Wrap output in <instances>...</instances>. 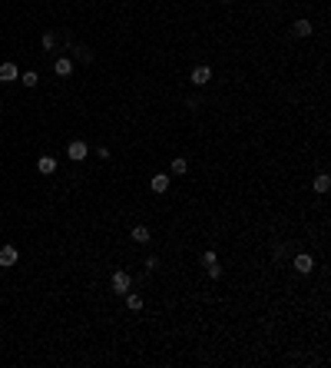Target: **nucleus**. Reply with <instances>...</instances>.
Listing matches in <instances>:
<instances>
[{"mask_svg":"<svg viewBox=\"0 0 331 368\" xmlns=\"http://www.w3.org/2000/svg\"><path fill=\"white\" fill-rule=\"evenodd\" d=\"M129 289H132V276L126 269H116V272H113V292H116V295H126Z\"/></svg>","mask_w":331,"mask_h":368,"instance_id":"1","label":"nucleus"},{"mask_svg":"<svg viewBox=\"0 0 331 368\" xmlns=\"http://www.w3.org/2000/svg\"><path fill=\"white\" fill-rule=\"evenodd\" d=\"M66 156L73 159V163H83V159L89 156V146L83 143V139H70V146H66Z\"/></svg>","mask_w":331,"mask_h":368,"instance_id":"2","label":"nucleus"},{"mask_svg":"<svg viewBox=\"0 0 331 368\" xmlns=\"http://www.w3.org/2000/svg\"><path fill=\"white\" fill-rule=\"evenodd\" d=\"M17 262H20V249H17V245H0V266L10 269V266H17Z\"/></svg>","mask_w":331,"mask_h":368,"instance_id":"3","label":"nucleus"},{"mask_svg":"<svg viewBox=\"0 0 331 368\" xmlns=\"http://www.w3.org/2000/svg\"><path fill=\"white\" fill-rule=\"evenodd\" d=\"M13 80H20V70H17V63H0V83H13Z\"/></svg>","mask_w":331,"mask_h":368,"instance_id":"4","label":"nucleus"},{"mask_svg":"<svg viewBox=\"0 0 331 368\" xmlns=\"http://www.w3.org/2000/svg\"><path fill=\"white\" fill-rule=\"evenodd\" d=\"M311 269H315V259H311L308 252L295 256V272H301V276H311Z\"/></svg>","mask_w":331,"mask_h":368,"instance_id":"5","label":"nucleus"},{"mask_svg":"<svg viewBox=\"0 0 331 368\" xmlns=\"http://www.w3.org/2000/svg\"><path fill=\"white\" fill-rule=\"evenodd\" d=\"M37 173H43V176H50V173H56V159L46 153V156L37 159Z\"/></svg>","mask_w":331,"mask_h":368,"instance_id":"6","label":"nucleus"},{"mask_svg":"<svg viewBox=\"0 0 331 368\" xmlns=\"http://www.w3.org/2000/svg\"><path fill=\"white\" fill-rule=\"evenodd\" d=\"M53 73L56 77H70V73H73V60H70V56H60L53 63Z\"/></svg>","mask_w":331,"mask_h":368,"instance_id":"7","label":"nucleus"},{"mask_svg":"<svg viewBox=\"0 0 331 368\" xmlns=\"http://www.w3.org/2000/svg\"><path fill=\"white\" fill-rule=\"evenodd\" d=\"M209 80H212V70L209 67H196V70H192V83H196V87H206Z\"/></svg>","mask_w":331,"mask_h":368,"instance_id":"8","label":"nucleus"},{"mask_svg":"<svg viewBox=\"0 0 331 368\" xmlns=\"http://www.w3.org/2000/svg\"><path fill=\"white\" fill-rule=\"evenodd\" d=\"M311 30H315V27H311V20H305V17L291 23V34L295 37H311Z\"/></svg>","mask_w":331,"mask_h":368,"instance_id":"9","label":"nucleus"},{"mask_svg":"<svg viewBox=\"0 0 331 368\" xmlns=\"http://www.w3.org/2000/svg\"><path fill=\"white\" fill-rule=\"evenodd\" d=\"M129 239H132L136 245H146L149 239H153V235H149V229H146V226H136V229L129 232Z\"/></svg>","mask_w":331,"mask_h":368,"instance_id":"10","label":"nucleus"},{"mask_svg":"<svg viewBox=\"0 0 331 368\" xmlns=\"http://www.w3.org/2000/svg\"><path fill=\"white\" fill-rule=\"evenodd\" d=\"M123 299H126V309H129V312H143V295H136V292H126Z\"/></svg>","mask_w":331,"mask_h":368,"instance_id":"11","label":"nucleus"},{"mask_svg":"<svg viewBox=\"0 0 331 368\" xmlns=\"http://www.w3.org/2000/svg\"><path fill=\"white\" fill-rule=\"evenodd\" d=\"M311 189L325 196V192L331 189V179H328V173H321V176H315V183H311Z\"/></svg>","mask_w":331,"mask_h":368,"instance_id":"12","label":"nucleus"},{"mask_svg":"<svg viewBox=\"0 0 331 368\" xmlns=\"http://www.w3.org/2000/svg\"><path fill=\"white\" fill-rule=\"evenodd\" d=\"M20 83H23L27 90H33L37 83H40V77H37V70H23V73H20Z\"/></svg>","mask_w":331,"mask_h":368,"instance_id":"13","label":"nucleus"},{"mask_svg":"<svg viewBox=\"0 0 331 368\" xmlns=\"http://www.w3.org/2000/svg\"><path fill=\"white\" fill-rule=\"evenodd\" d=\"M166 189H169V176H163V173L153 176V192H156V196H163Z\"/></svg>","mask_w":331,"mask_h":368,"instance_id":"14","label":"nucleus"},{"mask_svg":"<svg viewBox=\"0 0 331 368\" xmlns=\"http://www.w3.org/2000/svg\"><path fill=\"white\" fill-rule=\"evenodd\" d=\"M169 169H172L176 176H182V173H186V169H189V163H186V159H182V156H176V159H172V163H169Z\"/></svg>","mask_w":331,"mask_h":368,"instance_id":"15","label":"nucleus"},{"mask_svg":"<svg viewBox=\"0 0 331 368\" xmlns=\"http://www.w3.org/2000/svg\"><path fill=\"white\" fill-rule=\"evenodd\" d=\"M40 44H43V50H53V46H56V37L50 34V30H46V34L40 37Z\"/></svg>","mask_w":331,"mask_h":368,"instance_id":"16","label":"nucleus"},{"mask_svg":"<svg viewBox=\"0 0 331 368\" xmlns=\"http://www.w3.org/2000/svg\"><path fill=\"white\" fill-rule=\"evenodd\" d=\"M77 56L83 60V63H93V53H89L86 46H77Z\"/></svg>","mask_w":331,"mask_h":368,"instance_id":"17","label":"nucleus"},{"mask_svg":"<svg viewBox=\"0 0 331 368\" xmlns=\"http://www.w3.org/2000/svg\"><path fill=\"white\" fill-rule=\"evenodd\" d=\"M206 269H209V279H219V276H222V266H219V262H212V266H206Z\"/></svg>","mask_w":331,"mask_h":368,"instance_id":"18","label":"nucleus"},{"mask_svg":"<svg viewBox=\"0 0 331 368\" xmlns=\"http://www.w3.org/2000/svg\"><path fill=\"white\" fill-rule=\"evenodd\" d=\"M212 262H215V252L206 249V252H202V266H212Z\"/></svg>","mask_w":331,"mask_h":368,"instance_id":"19","label":"nucleus"},{"mask_svg":"<svg viewBox=\"0 0 331 368\" xmlns=\"http://www.w3.org/2000/svg\"><path fill=\"white\" fill-rule=\"evenodd\" d=\"M222 3H232V0H222Z\"/></svg>","mask_w":331,"mask_h":368,"instance_id":"20","label":"nucleus"}]
</instances>
